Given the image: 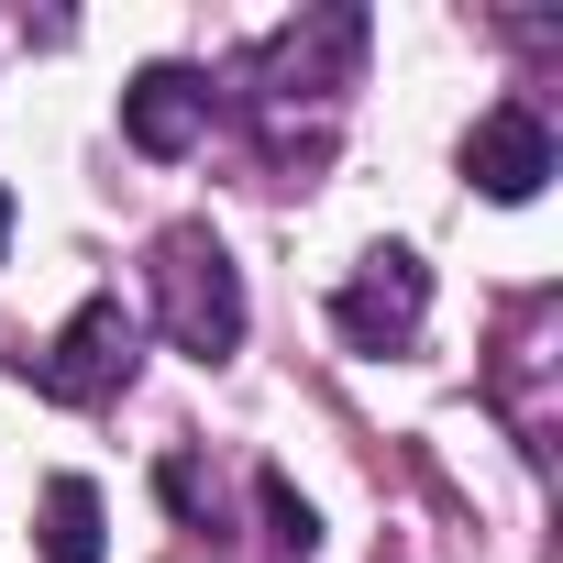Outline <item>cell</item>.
Masks as SVG:
<instances>
[{"label": "cell", "instance_id": "obj_1", "mask_svg": "<svg viewBox=\"0 0 563 563\" xmlns=\"http://www.w3.org/2000/svg\"><path fill=\"white\" fill-rule=\"evenodd\" d=\"M144 288H155V321H166V343H177V354L221 365V354L243 343V265L221 254V232H210V221H177V232H155Z\"/></svg>", "mask_w": 563, "mask_h": 563}, {"label": "cell", "instance_id": "obj_2", "mask_svg": "<svg viewBox=\"0 0 563 563\" xmlns=\"http://www.w3.org/2000/svg\"><path fill=\"white\" fill-rule=\"evenodd\" d=\"M133 354H144V321H133V310L100 288V299H78V321H67V332H56V343L23 365V376H34L56 409H100V398H122Z\"/></svg>", "mask_w": 563, "mask_h": 563}, {"label": "cell", "instance_id": "obj_3", "mask_svg": "<svg viewBox=\"0 0 563 563\" xmlns=\"http://www.w3.org/2000/svg\"><path fill=\"white\" fill-rule=\"evenodd\" d=\"M420 310H431V265H420L409 243H376V254L343 276V299H332V332H343L354 354H398V343L420 332Z\"/></svg>", "mask_w": 563, "mask_h": 563}, {"label": "cell", "instance_id": "obj_4", "mask_svg": "<svg viewBox=\"0 0 563 563\" xmlns=\"http://www.w3.org/2000/svg\"><path fill=\"white\" fill-rule=\"evenodd\" d=\"M464 177H475L486 199H541V177H552V122H541L530 100H497V111L464 133Z\"/></svg>", "mask_w": 563, "mask_h": 563}, {"label": "cell", "instance_id": "obj_5", "mask_svg": "<svg viewBox=\"0 0 563 563\" xmlns=\"http://www.w3.org/2000/svg\"><path fill=\"white\" fill-rule=\"evenodd\" d=\"M354 56H365V12H354V0H332V12H299L288 34L265 45V78L332 100V89H354Z\"/></svg>", "mask_w": 563, "mask_h": 563}, {"label": "cell", "instance_id": "obj_6", "mask_svg": "<svg viewBox=\"0 0 563 563\" xmlns=\"http://www.w3.org/2000/svg\"><path fill=\"white\" fill-rule=\"evenodd\" d=\"M122 133H133V155H188L199 133H210V78L199 67H144L133 89H122Z\"/></svg>", "mask_w": 563, "mask_h": 563}, {"label": "cell", "instance_id": "obj_7", "mask_svg": "<svg viewBox=\"0 0 563 563\" xmlns=\"http://www.w3.org/2000/svg\"><path fill=\"white\" fill-rule=\"evenodd\" d=\"M45 563H111V541H100V486H89V475H56V486H45Z\"/></svg>", "mask_w": 563, "mask_h": 563}, {"label": "cell", "instance_id": "obj_8", "mask_svg": "<svg viewBox=\"0 0 563 563\" xmlns=\"http://www.w3.org/2000/svg\"><path fill=\"white\" fill-rule=\"evenodd\" d=\"M254 497H265V530H276V552H310V541H321V519H310V497H299L288 475H254Z\"/></svg>", "mask_w": 563, "mask_h": 563}, {"label": "cell", "instance_id": "obj_9", "mask_svg": "<svg viewBox=\"0 0 563 563\" xmlns=\"http://www.w3.org/2000/svg\"><path fill=\"white\" fill-rule=\"evenodd\" d=\"M0 254H12V188H0Z\"/></svg>", "mask_w": 563, "mask_h": 563}]
</instances>
